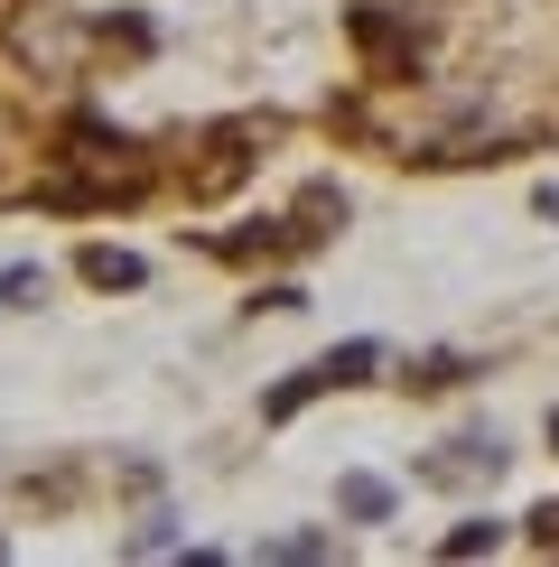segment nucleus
I'll list each match as a JSON object with an SVG mask.
<instances>
[{"label":"nucleus","mask_w":559,"mask_h":567,"mask_svg":"<svg viewBox=\"0 0 559 567\" xmlns=\"http://www.w3.org/2000/svg\"><path fill=\"white\" fill-rule=\"evenodd\" d=\"M84 279H93V289H140V261H131V251H103V243H93V251H84Z\"/></svg>","instance_id":"1"},{"label":"nucleus","mask_w":559,"mask_h":567,"mask_svg":"<svg viewBox=\"0 0 559 567\" xmlns=\"http://www.w3.org/2000/svg\"><path fill=\"white\" fill-rule=\"evenodd\" d=\"M383 503H392V493L373 484V475H345V512H364V522H373V512H383Z\"/></svg>","instance_id":"2"},{"label":"nucleus","mask_w":559,"mask_h":567,"mask_svg":"<svg viewBox=\"0 0 559 567\" xmlns=\"http://www.w3.org/2000/svg\"><path fill=\"white\" fill-rule=\"evenodd\" d=\"M550 446H559V410H550Z\"/></svg>","instance_id":"3"}]
</instances>
